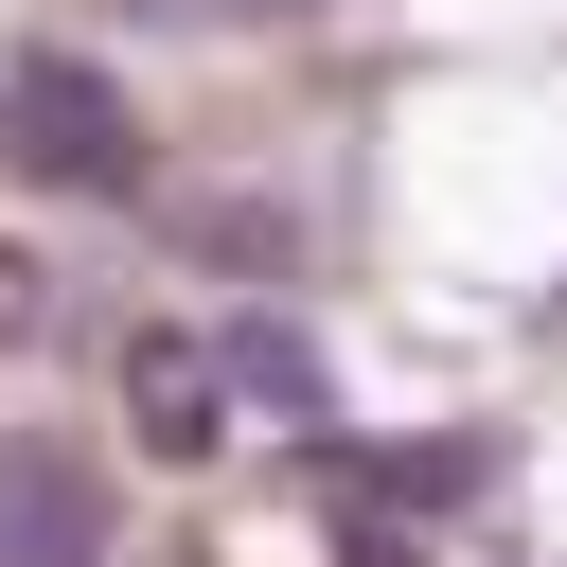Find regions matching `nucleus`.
Instances as JSON below:
<instances>
[{
    "label": "nucleus",
    "instance_id": "f257e3e1",
    "mask_svg": "<svg viewBox=\"0 0 567 567\" xmlns=\"http://www.w3.org/2000/svg\"><path fill=\"white\" fill-rule=\"evenodd\" d=\"M408 248L443 284H532L567 248V89H461L408 124Z\"/></svg>",
    "mask_w": 567,
    "mask_h": 567
},
{
    "label": "nucleus",
    "instance_id": "f03ea898",
    "mask_svg": "<svg viewBox=\"0 0 567 567\" xmlns=\"http://www.w3.org/2000/svg\"><path fill=\"white\" fill-rule=\"evenodd\" d=\"M549 514H567V425H549Z\"/></svg>",
    "mask_w": 567,
    "mask_h": 567
}]
</instances>
